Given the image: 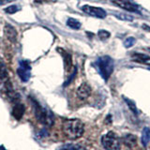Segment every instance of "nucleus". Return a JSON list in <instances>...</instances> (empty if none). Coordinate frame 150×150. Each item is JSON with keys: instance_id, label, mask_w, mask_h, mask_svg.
Returning a JSON list of instances; mask_svg holds the SVG:
<instances>
[{"instance_id": "24", "label": "nucleus", "mask_w": 150, "mask_h": 150, "mask_svg": "<svg viewBox=\"0 0 150 150\" xmlns=\"http://www.w3.org/2000/svg\"><path fill=\"white\" fill-rule=\"evenodd\" d=\"M76 73H77V68L75 67V68H74V69H73V72H72V74L70 75V77H69V78L67 80V82H66V83H64V86H68V84H69L70 82L72 81V79L75 77V75H76Z\"/></svg>"}, {"instance_id": "16", "label": "nucleus", "mask_w": 150, "mask_h": 150, "mask_svg": "<svg viewBox=\"0 0 150 150\" xmlns=\"http://www.w3.org/2000/svg\"><path fill=\"white\" fill-rule=\"evenodd\" d=\"M67 25H68V26H69L70 28H72V29H74V30H78L81 28V23H80L79 21H77L76 19H73V18L68 19Z\"/></svg>"}, {"instance_id": "6", "label": "nucleus", "mask_w": 150, "mask_h": 150, "mask_svg": "<svg viewBox=\"0 0 150 150\" xmlns=\"http://www.w3.org/2000/svg\"><path fill=\"white\" fill-rule=\"evenodd\" d=\"M82 11L88 14V15L96 17V18H100L103 19L106 17V11L101 8H98V7H92L89 6V5H84L82 7Z\"/></svg>"}, {"instance_id": "21", "label": "nucleus", "mask_w": 150, "mask_h": 150, "mask_svg": "<svg viewBox=\"0 0 150 150\" xmlns=\"http://www.w3.org/2000/svg\"><path fill=\"white\" fill-rule=\"evenodd\" d=\"M110 33L108 32V31H106V30H100L98 31V38L101 40H107L108 38H110Z\"/></svg>"}, {"instance_id": "19", "label": "nucleus", "mask_w": 150, "mask_h": 150, "mask_svg": "<svg viewBox=\"0 0 150 150\" xmlns=\"http://www.w3.org/2000/svg\"><path fill=\"white\" fill-rule=\"evenodd\" d=\"M115 16L121 21H129V22L133 21V17L129 15V14H126V13H122V12L121 13H115Z\"/></svg>"}, {"instance_id": "20", "label": "nucleus", "mask_w": 150, "mask_h": 150, "mask_svg": "<svg viewBox=\"0 0 150 150\" xmlns=\"http://www.w3.org/2000/svg\"><path fill=\"white\" fill-rule=\"evenodd\" d=\"M21 9V7L17 6V5H11V6H8V8H6L4 9L5 12H7L8 14H13L16 13L17 11H19Z\"/></svg>"}, {"instance_id": "1", "label": "nucleus", "mask_w": 150, "mask_h": 150, "mask_svg": "<svg viewBox=\"0 0 150 150\" xmlns=\"http://www.w3.org/2000/svg\"><path fill=\"white\" fill-rule=\"evenodd\" d=\"M63 132L69 140H76L83 134L84 126L79 119H67L62 125Z\"/></svg>"}, {"instance_id": "9", "label": "nucleus", "mask_w": 150, "mask_h": 150, "mask_svg": "<svg viewBox=\"0 0 150 150\" xmlns=\"http://www.w3.org/2000/svg\"><path fill=\"white\" fill-rule=\"evenodd\" d=\"M112 2L115 3L117 6L126 9L129 11H138V6L136 4L131 3L129 0H112Z\"/></svg>"}, {"instance_id": "8", "label": "nucleus", "mask_w": 150, "mask_h": 150, "mask_svg": "<svg viewBox=\"0 0 150 150\" xmlns=\"http://www.w3.org/2000/svg\"><path fill=\"white\" fill-rule=\"evenodd\" d=\"M4 34L6 36L7 39L11 41L12 43H16L17 42V38H18V33L17 30L11 25H6L4 26Z\"/></svg>"}, {"instance_id": "15", "label": "nucleus", "mask_w": 150, "mask_h": 150, "mask_svg": "<svg viewBox=\"0 0 150 150\" xmlns=\"http://www.w3.org/2000/svg\"><path fill=\"white\" fill-rule=\"evenodd\" d=\"M58 150H86L83 146L80 144H68L61 146Z\"/></svg>"}, {"instance_id": "13", "label": "nucleus", "mask_w": 150, "mask_h": 150, "mask_svg": "<svg viewBox=\"0 0 150 150\" xmlns=\"http://www.w3.org/2000/svg\"><path fill=\"white\" fill-rule=\"evenodd\" d=\"M123 143L128 147L132 148L137 144V137L133 134H126L123 137Z\"/></svg>"}, {"instance_id": "17", "label": "nucleus", "mask_w": 150, "mask_h": 150, "mask_svg": "<svg viewBox=\"0 0 150 150\" xmlns=\"http://www.w3.org/2000/svg\"><path fill=\"white\" fill-rule=\"evenodd\" d=\"M132 57L135 61H137V62H142V63H144L146 62V61L150 60V57L146 54H134L132 55Z\"/></svg>"}, {"instance_id": "11", "label": "nucleus", "mask_w": 150, "mask_h": 150, "mask_svg": "<svg viewBox=\"0 0 150 150\" xmlns=\"http://www.w3.org/2000/svg\"><path fill=\"white\" fill-rule=\"evenodd\" d=\"M57 51L59 53L62 54L63 56V59H64V65H65V69L67 71H69L70 69H71V66H72V58H71V55H70L69 53L66 52L64 49H61V48H57Z\"/></svg>"}, {"instance_id": "22", "label": "nucleus", "mask_w": 150, "mask_h": 150, "mask_svg": "<svg viewBox=\"0 0 150 150\" xmlns=\"http://www.w3.org/2000/svg\"><path fill=\"white\" fill-rule=\"evenodd\" d=\"M124 100H125V101L127 102V104L129 105V109L132 111L135 115H137L138 114V111H137V108H136V106H135V104H134V102L133 101H131V100H128L127 98H124Z\"/></svg>"}, {"instance_id": "10", "label": "nucleus", "mask_w": 150, "mask_h": 150, "mask_svg": "<svg viewBox=\"0 0 150 150\" xmlns=\"http://www.w3.org/2000/svg\"><path fill=\"white\" fill-rule=\"evenodd\" d=\"M91 94V87L86 83H83L77 89V96L80 100H86Z\"/></svg>"}, {"instance_id": "12", "label": "nucleus", "mask_w": 150, "mask_h": 150, "mask_svg": "<svg viewBox=\"0 0 150 150\" xmlns=\"http://www.w3.org/2000/svg\"><path fill=\"white\" fill-rule=\"evenodd\" d=\"M25 114V106L20 102H17L12 109V115L16 120H20Z\"/></svg>"}, {"instance_id": "7", "label": "nucleus", "mask_w": 150, "mask_h": 150, "mask_svg": "<svg viewBox=\"0 0 150 150\" xmlns=\"http://www.w3.org/2000/svg\"><path fill=\"white\" fill-rule=\"evenodd\" d=\"M5 90H6V94H7L8 98H9V100L11 102H14V103L19 102L20 96H19V94L13 89V87L11 86V83L9 81H8L6 83H5Z\"/></svg>"}, {"instance_id": "4", "label": "nucleus", "mask_w": 150, "mask_h": 150, "mask_svg": "<svg viewBox=\"0 0 150 150\" xmlns=\"http://www.w3.org/2000/svg\"><path fill=\"white\" fill-rule=\"evenodd\" d=\"M101 144L106 150H120L121 148L120 139L112 131H110L102 136Z\"/></svg>"}, {"instance_id": "26", "label": "nucleus", "mask_w": 150, "mask_h": 150, "mask_svg": "<svg viewBox=\"0 0 150 150\" xmlns=\"http://www.w3.org/2000/svg\"><path fill=\"white\" fill-rule=\"evenodd\" d=\"M12 1H14V0H0V5H5Z\"/></svg>"}, {"instance_id": "3", "label": "nucleus", "mask_w": 150, "mask_h": 150, "mask_svg": "<svg viewBox=\"0 0 150 150\" xmlns=\"http://www.w3.org/2000/svg\"><path fill=\"white\" fill-rule=\"evenodd\" d=\"M97 65L102 78L105 81H108V79H109L111 74L112 73V70H114V60L110 56L105 55L98 59Z\"/></svg>"}, {"instance_id": "18", "label": "nucleus", "mask_w": 150, "mask_h": 150, "mask_svg": "<svg viewBox=\"0 0 150 150\" xmlns=\"http://www.w3.org/2000/svg\"><path fill=\"white\" fill-rule=\"evenodd\" d=\"M8 76V71L6 68V64H5L4 60L0 57V79H5Z\"/></svg>"}, {"instance_id": "23", "label": "nucleus", "mask_w": 150, "mask_h": 150, "mask_svg": "<svg viewBox=\"0 0 150 150\" xmlns=\"http://www.w3.org/2000/svg\"><path fill=\"white\" fill-rule=\"evenodd\" d=\"M135 41H136V40L134 39V38L129 37V38H128V39L125 40L124 45H125L126 48H130V47H132L135 44Z\"/></svg>"}, {"instance_id": "25", "label": "nucleus", "mask_w": 150, "mask_h": 150, "mask_svg": "<svg viewBox=\"0 0 150 150\" xmlns=\"http://www.w3.org/2000/svg\"><path fill=\"white\" fill-rule=\"evenodd\" d=\"M57 0H35V3L37 4H46V3H54Z\"/></svg>"}, {"instance_id": "2", "label": "nucleus", "mask_w": 150, "mask_h": 150, "mask_svg": "<svg viewBox=\"0 0 150 150\" xmlns=\"http://www.w3.org/2000/svg\"><path fill=\"white\" fill-rule=\"evenodd\" d=\"M33 107H34V112L37 119L39 120L41 124H43L46 127H52L54 124V115L53 114L45 108L40 106L39 102L35 100H32Z\"/></svg>"}, {"instance_id": "14", "label": "nucleus", "mask_w": 150, "mask_h": 150, "mask_svg": "<svg viewBox=\"0 0 150 150\" xmlns=\"http://www.w3.org/2000/svg\"><path fill=\"white\" fill-rule=\"evenodd\" d=\"M141 141H142V144L144 146H146L148 143L150 142V129L147 128V127H145V128H144V129H143Z\"/></svg>"}, {"instance_id": "5", "label": "nucleus", "mask_w": 150, "mask_h": 150, "mask_svg": "<svg viewBox=\"0 0 150 150\" xmlns=\"http://www.w3.org/2000/svg\"><path fill=\"white\" fill-rule=\"evenodd\" d=\"M19 64L20 67L17 69V74L23 82H27L31 76V66L29 65V62L25 60H21Z\"/></svg>"}, {"instance_id": "27", "label": "nucleus", "mask_w": 150, "mask_h": 150, "mask_svg": "<svg viewBox=\"0 0 150 150\" xmlns=\"http://www.w3.org/2000/svg\"><path fill=\"white\" fill-rule=\"evenodd\" d=\"M143 27H144V29H145V30H149V31H150V28H149V26H148V25H143Z\"/></svg>"}]
</instances>
